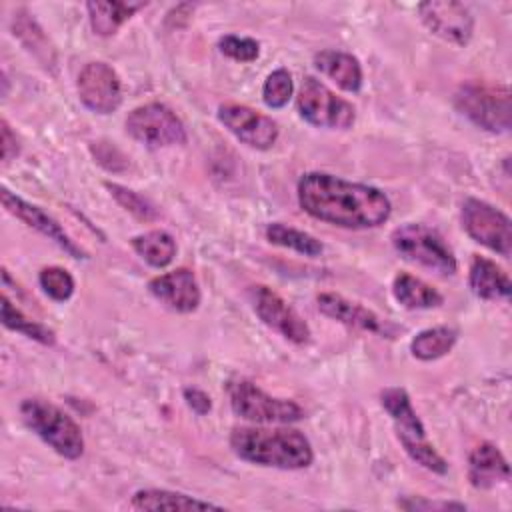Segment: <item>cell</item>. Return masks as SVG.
<instances>
[{"instance_id":"obj_1","label":"cell","mask_w":512,"mask_h":512,"mask_svg":"<svg viewBox=\"0 0 512 512\" xmlns=\"http://www.w3.org/2000/svg\"><path fill=\"white\" fill-rule=\"evenodd\" d=\"M298 204L316 220L352 230L376 228L388 220L392 210L382 190L326 172H308L300 178Z\"/></svg>"},{"instance_id":"obj_2","label":"cell","mask_w":512,"mask_h":512,"mask_svg":"<svg viewBox=\"0 0 512 512\" xmlns=\"http://www.w3.org/2000/svg\"><path fill=\"white\" fill-rule=\"evenodd\" d=\"M230 448L246 462L280 470L308 468L314 460L310 440L292 428H234Z\"/></svg>"},{"instance_id":"obj_3","label":"cell","mask_w":512,"mask_h":512,"mask_svg":"<svg viewBox=\"0 0 512 512\" xmlns=\"http://www.w3.org/2000/svg\"><path fill=\"white\" fill-rule=\"evenodd\" d=\"M380 402L384 410L390 414L396 428V436L406 454L422 468L434 474H446L448 462L426 440L424 424L414 412L408 392L404 388H386L380 392Z\"/></svg>"},{"instance_id":"obj_4","label":"cell","mask_w":512,"mask_h":512,"mask_svg":"<svg viewBox=\"0 0 512 512\" xmlns=\"http://www.w3.org/2000/svg\"><path fill=\"white\" fill-rule=\"evenodd\" d=\"M20 416L24 424L56 454L68 460H76L84 454V436L80 426L58 406L40 398H26L20 404Z\"/></svg>"},{"instance_id":"obj_5","label":"cell","mask_w":512,"mask_h":512,"mask_svg":"<svg viewBox=\"0 0 512 512\" xmlns=\"http://www.w3.org/2000/svg\"><path fill=\"white\" fill-rule=\"evenodd\" d=\"M454 106L486 132L504 134L510 130V88L506 84L464 82L454 94Z\"/></svg>"},{"instance_id":"obj_6","label":"cell","mask_w":512,"mask_h":512,"mask_svg":"<svg viewBox=\"0 0 512 512\" xmlns=\"http://www.w3.org/2000/svg\"><path fill=\"white\" fill-rule=\"evenodd\" d=\"M390 240L396 252L404 260L416 266H422L430 272H436L440 276L456 274V268H458L456 258L450 246L444 242V238L436 230L424 224L408 222L398 226L392 232Z\"/></svg>"},{"instance_id":"obj_7","label":"cell","mask_w":512,"mask_h":512,"mask_svg":"<svg viewBox=\"0 0 512 512\" xmlns=\"http://www.w3.org/2000/svg\"><path fill=\"white\" fill-rule=\"evenodd\" d=\"M228 396L234 414L256 424H290L304 416V410L296 402L274 398L244 378L228 384Z\"/></svg>"},{"instance_id":"obj_8","label":"cell","mask_w":512,"mask_h":512,"mask_svg":"<svg viewBox=\"0 0 512 512\" xmlns=\"http://www.w3.org/2000/svg\"><path fill=\"white\" fill-rule=\"evenodd\" d=\"M296 106L300 116L318 128L348 130L356 120L354 106L348 100L336 96L314 76H304Z\"/></svg>"},{"instance_id":"obj_9","label":"cell","mask_w":512,"mask_h":512,"mask_svg":"<svg viewBox=\"0 0 512 512\" xmlns=\"http://www.w3.org/2000/svg\"><path fill=\"white\" fill-rule=\"evenodd\" d=\"M126 132L148 148H164L186 142L182 120L164 104L148 102L126 116Z\"/></svg>"},{"instance_id":"obj_10","label":"cell","mask_w":512,"mask_h":512,"mask_svg":"<svg viewBox=\"0 0 512 512\" xmlns=\"http://www.w3.org/2000/svg\"><path fill=\"white\" fill-rule=\"evenodd\" d=\"M462 226L472 240L508 258L512 252V224L510 218L492 204L468 198L462 204Z\"/></svg>"},{"instance_id":"obj_11","label":"cell","mask_w":512,"mask_h":512,"mask_svg":"<svg viewBox=\"0 0 512 512\" xmlns=\"http://www.w3.org/2000/svg\"><path fill=\"white\" fill-rule=\"evenodd\" d=\"M76 90L80 102L96 114H110L122 104L120 76L106 62H88L78 74Z\"/></svg>"},{"instance_id":"obj_12","label":"cell","mask_w":512,"mask_h":512,"mask_svg":"<svg viewBox=\"0 0 512 512\" xmlns=\"http://www.w3.org/2000/svg\"><path fill=\"white\" fill-rule=\"evenodd\" d=\"M418 14L424 26L436 34L438 38L456 44L466 46L474 32V18L468 6L460 2L450 0H434V2H422L418 4Z\"/></svg>"},{"instance_id":"obj_13","label":"cell","mask_w":512,"mask_h":512,"mask_svg":"<svg viewBox=\"0 0 512 512\" xmlns=\"http://www.w3.org/2000/svg\"><path fill=\"white\" fill-rule=\"evenodd\" d=\"M252 302L258 318L270 326L272 330L280 332L286 340L294 344H306L310 340V326L304 318L272 288L268 286H254L252 288Z\"/></svg>"},{"instance_id":"obj_14","label":"cell","mask_w":512,"mask_h":512,"mask_svg":"<svg viewBox=\"0 0 512 512\" xmlns=\"http://www.w3.org/2000/svg\"><path fill=\"white\" fill-rule=\"evenodd\" d=\"M218 120L240 142L256 150H268L278 138V124L244 104H222L218 108Z\"/></svg>"},{"instance_id":"obj_15","label":"cell","mask_w":512,"mask_h":512,"mask_svg":"<svg viewBox=\"0 0 512 512\" xmlns=\"http://www.w3.org/2000/svg\"><path fill=\"white\" fill-rule=\"evenodd\" d=\"M2 198V206L16 216L18 220H22L26 226L38 230L40 234L48 236L50 240H54L64 252H68L72 258H86V252L64 232V228L48 214L44 212L40 206H34L22 198H18L16 194H12L10 190H2L0 194Z\"/></svg>"},{"instance_id":"obj_16","label":"cell","mask_w":512,"mask_h":512,"mask_svg":"<svg viewBox=\"0 0 512 512\" xmlns=\"http://www.w3.org/2000/svg\"><path fill=\"white\" fill-rule=\"evenodd\" d=\"M148 290L158 302L182 314L194 312L202 298L196 276L188 268H176L152 278L148 282Z\"/></svg>"},{"instance_id":"obj_17","label":"cell","mask_w":512,"mask_h":512,"mask_svg":"<svg viewBox=\"0 0 512 512\" xmlns=\"http://www.w3.org/2000/svg\"><path fill=\"white\" fill-rule=\"evenodd\" d=\"M316 302H318V310L324 316H328L336 322H342L350 328L366 330V332H372L378 336H388V338H392V334L396 332L394 324H390L388 320H382L376 312L364 308L362 304L350 302L340 294L324 292L316 298Z\"/></svg>"},{"instance_id":"obj_18","label":"cell","mask_w":512,"mask_h":512,"mask_svg":"<svg viewBox=\"0 0 512 512\" xmlns=\"http://www.w3.org/2000/svg\"><path fill=\"white\" fill-rule=\"evenodd\" d=\"M468 478L474 488L488 490L510 480V466L494 444L482 442L468 456Z\"/></svg>"},{"instance_id":"obj_19","label":"cell","mask_w":512,"mask_h":512,"mask_svg":"<svg viewBox=\"0 0 512 512\" xmlns=\"http://www.w3.org/2000/svg\"><path fill=\"white\" fill-rule=\"evenodd\" d=\"M314 68L346 92H358L362 88V66L358 58L348 52L320 50L314 56Z\"/></svg>"},{"instance_id":"obj_20","label":"cell","mask_w":512,"mask_h":512,"mask_svg":"<svg viewBox=\"0 0 512 512\" xmlns=\"http://www.w3.org/2000/svg\"><path fill=\"white\" fill-rule=\"evenodd\" d=\"M468 284L474 292V296L482 300H498L508 298L512 284L508 274L490 258L474 256L470 262L468 272Z\"/></svg>"},{"instance_id":"obj_21","label":"cell","mask_w":512,"mask_h":512,"mask_svg":"<svg viewBox=\"0 0 512 512\" xmlns=\"http://www.w3.org/2000/svg\"><path fill=\"white\" fill-rule=\"evenodd\" d=\"M144 6L146 2H88L86 10L94 34L106 38Z\"/></svg>"},{"instance_id":"obj_22","label":"cell","mask_w":512,"mask_h":512,"mask_svg":"<svg viewBox=\"0 0 512 512\" xmlns=\"http://www.w3.org/2000/svg\"><path fill=\"white\" fill-rule=\"evenodd\" d=\"M130 508L134 510H204V508H220V506L206 500H198L182 492L148 488V490H138L132 496Z\"/></svg>"},{"instance_id":"obj_23","label":"cell","mask_w":512,"mask_h":512,"mask_svg":"<svg viewBox=\"0 0 512 512\" xmlns=\"http://www.w3.org/2000/svg\"><path fill=\"white\" fill-rule=\"evenodd\" d=\"M394 298L408 310H426L442 304V294L412 274H398L392 282Z\"/></svg>"},{"instance_id":"obj_24","label":"cell","mask_w":512,"mask_h":512,"mask_svg":"<svg viewBox=\"0 0 512 512\" xmlns=\"http://www.w3.org/2000/svg\"><path fill=\"white\" fill-rule=\"evenodd\" d=\"M458 340V330L450 326H434L418 332L410 342V352L418 360H436L448 354Z\"/></svg>"},{"instance_id":"obj_25","label":"cell","mask_w":512,"mask_h":512,"mask_svg":"<svg viewBox=\"0 0 512 512\" xmlns=\"http://www.w3.org/2000/svg\"><path fill=\"white\" fill-rule=\"evenodd\" d=\"M134 252L154 268L168 266L176 256V242L164 230H150L132 238Z\"/></svg>"},{"instance_id":"obj_26","label":"cell","mask_w":512,"mask_h":512,"mask_svg":"<svg viewBox=\"0 0 512 512\" xmlns=\"http://www.w3.org/2000/svg\"><path fill=\"white\" fill-rule=\"evenodd\" d=\"M266 238L276 244V246H284V248H290V250H296L304 256H310V258H316L322 254L324 246L318 238H314L312 234L308 232H302L298 228H292V226H286L282 222H274V224H268L266 228Z\"/></svg>"},{"instance_id":"obj_27","label":"cell","mask_w":512,"mask_h":512,"mask_svg":"<svg viewBox=\"0 0 512 512\" xmlns=\"http://www.w3.org/2000/svg\"><path fill=\"white\" fill-rule=\"evenodd\" d=\"M2 324L14 332L24 334L26 338L40 342V344H54V340H56L54 332L48 326L26 316L20 308H16L10 302V298L6 294H2Z\"/></svg>"},{"instance_id":"obj_28","label":"cell","mask_w":512,"mask_h":512,"mask_svg":"<svg viewBox=\"0 0 512 512\" xmlns=\"http://www.w3.org/2000/svg\"><path fill=\"white\" fill-rule=\"evenodd\" d=\"M14 34L22 40V44L34 52V56L44 64V66H52L56 64V56L54 50L50 46V42L46 40L44 32L40 30V26L28 16V14H18L14 18Z\"/></svg>"},{"instance_id":"obj_29","label":"cell","mask_w":512,"mask_h":512,"mask_svg":"<svg viewBox=\"0 0 512 512\" xmlns=\"http://www.w3.org/2000/svg\"><path fill=\"white\" fill-rule=\"evenodd\" d=\"M292 90L294 84L290 72L286 68H278L266 76L262 86V100L268 108H282L292 98Z\"/></svg>"},{"instance_id":"obj_30","label":"cell","mask_w":512,"mask_h":512,"mask_svg":"<svg viewBox=\"0 0 512 512\" xmlns=\"http://www.w3.org/2000/svg\"><path fill=\"white\" fill-rule=\"evenodd\" d=\"M40 288L56 302H64L74 294V278L60 266H46L38 274Z\"/></svg>"},{"instance_id":"obj_31","label":"cell","mask_w":512,"mask_h":512,"mask_svg":"<svg viewBox=\"0 0 512 512\" xmlns=\"http://www.w3.org/2000/svg\"><path fill=\"white\" fill-rule=\"evenodd\" d=\"M106 188L110 190V194L114 196V200H116L124 210H128L132 216H136L138 220L148 222V220H154V218L158 216L156 208H154L144 196H140L138 192H134V190H130V188H124V186H120V184H110V182H106Z\"/></svg>"},{"instance_id":"obj_32","label":"cell","mask_w":512,"mask_h":512,"mask_svg":"<svg viewBox=\"0 0 512 512\" xmlns=\"http://www.w3.org/2000/svg\"><path fill=\"white\" fill-rule=\"evenodd\" d=\"M220 52L236 62H254L260 56V44L254 38H244V36H222L220 42Z\"/></svg>"},{"instance_id":"obj_33","label":"cell","mask_w":512,"mask_h":512,"mask_svg":"<svg viewBox=\"0 0 512 512\" xmlns=\"http://www.w3.org/2000/svg\"><path fill=\"white\" fill-rule=\"evenodd\" d=\"M398 506L404 510H466V506L460 502H432L420 496H406L398 500Z\"/></svg>"},{"instance_id":"obj_34","label":"cell","mask_w":512,"mask_h":512,"mask_svg":"<svg viewBox=\"0 0 512 512\" xmlns=\"http://www.w3.org/2000/svg\"><path fill=\"white\" fill-rule=\"evenodd\" d=\"M184 400L186 404L200 416L208 414L210 408H212V402H210V396L204 392V390H198V388H186L184 390Z\"/></svg>"},{"instance_id":"obj_35","label":"cell","mask_w":512,"mask_h":512,"mask_svg":"<svg viewBox=\"0 0 512 512\" xmlns=\"http://www.w3.org/2000/svg\"><path fill=\"white\" fill-rule=\"evenodd\" d=\"M0 132H2V160L4 162H10L14 156H18L20 152V146H18V140H16V134L10 130L8 122L2 120L0 122Z\"/></svg>"}]
</instances>
